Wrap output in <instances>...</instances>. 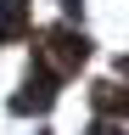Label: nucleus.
Returning <instances> with one entry per match:
<instances>
[{"label":"nucleus","instance_id":"nucleus-1","mask_svg":"<svg viewBox=\"0 0 129 135\" xmlns=\"http://www.w3.org/2000/svg\"><path fill=\"white\" fill-rule=\"evenodd\" d=\"M34 62H39V73L68 79V73H79V68L90 62V40H84L79 28H68V23H62V28H51V34L39 40V56H34Z\"/></svg>","mask_w":129,"mask_h":135},{"label":"nucleus","instance_id":"nucleus-2","mask_svg":"<svg viewBox=\"0 0 129 135\" xmlns=\"http://www.w3.org/2000/svg\"><path fill=\"white\" fill-rule=\"evenodd\" d=\"M51 101H56V79L51 73H34L23 84V96H11V113H45Z\"/></svg>","mask_w":129,"mask_h":135},{"label":"nucleus","instance_id":"nucleus-3","mask_svg":"<svg viewBox=\"0 0 129 135\" xmlns=\"http://www.w3.org/2000/svg\"><path fill=\"white\" fill-rule=\"evenodd\" d=\"M34 17H28V0H0V45H17L28 40Z\"/></svg>","mask_w":129,"mask_h":135},{"label":"nucleus","instance_id":"nucleus-4","mask_svg":"<svg viewBox=\"0 0 129 135\" xmlns=\"http://www.w3.org/2000/svg\"><path fill=\"white\" fill-rule=\"evenodd\" d=\"M90 101H95V113H107V118H129V84H95L90 90Z\"/></svg>","mask_w":129,"mask_h":135},{"label":"nucleus","instance_id":"nucleus-5","mask_svg":"<svg viewBox=\"0 0 129 135\" xmlns=\"http://www.w3.org/2000/svg\"><path fill=\"white\" fill-rule=\"evenodd\" d=\"M90 135H123V124H112V118H101V124H95Z\"/></svg>","mask_w":129,"mask_h":135},{"label":"nucleus","instance_id":"nucleus-6","mask_svg":"<svg viewBox=\"0 0 129 135\" xmlns=\"http://www.w3.org/2000/svg\"><path fill=\"white\" fill-rule=\"evenodd\" d=\"M118 73H123V79H129V56H118Z\"/></svg>","mask_w":129,"mask_h":135}]
</instances>
